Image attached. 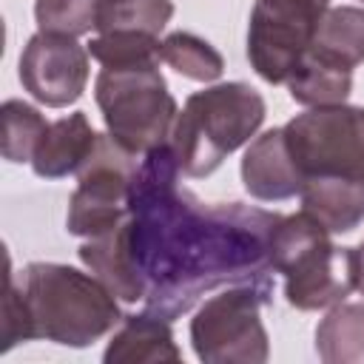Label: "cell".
I'll return each instance as SVG.
<instances>
[{"label":"cell","instance_id":"cell-1","mask_svg":"<svg viewBox=\"0 0 364 364\" xmlns=\"http://www.w3.org/2000/svg\"><path fill=\"white\" fill-rule=\"evenodd\" d=\"M171 142L145 154L131 185L128 242L145 282V304L162 318L188 313L222 284L267 279L279 213L239 202L202 205L179 188Z\"/></svg>","mask_w":364,"mask_h":364},{"label":"cell","instance_id":"cell-2","mask_svg":"<svg viewBox=\"0 0 364 364\" xmlns=\"http://www.w3.org/2000/svg\"><path fill=\"white\" fill-rule=\"evenodd\" d=\"M23 296L34 338L63 347H88L122 321L114 293L88 273L57 262H31L23 273Z\"/></svg>","mask_w":364,"mask_h":364},{"label":"cell","instance_id":"cell-3","mask_svg":"<svg viewBox=\"0 0 364 364\" xmlns=\"http://www.w3.org/2000/svg\"><path fill=\"white\" fill-rule=\"evenodd\" d=\"M267 105L247 82H219L185 100L171 131V148L185 176H210L228 154L250 142Z\"/></svg>","mask_w":364,"mask_h":364},{"label":"cell","instance_id":"cell-4","mask_svg":"<svg viewBox=\"0 0 364 364\" xmlns=\"http://www.w3.org/2000/svg\"><path fill=\"white\" fill-rule=\"evenodd\" d=\"M94 100L108 134L131 154H148L171 139L176 100L159 71V63L102 68L94 82Z\"/></svg>","mask_w":364,"mask_h":364},{"label":"cell","instance_id":"cell-5","mask_svg":"<svg viewBox=\"0 0 364 364\" xmlns=\"http://www.w3.org/2000/svg\"><path fill=\"white\" fill-rule=\"evenodd\" d=\"M270 299V282H242L202 301L191 318V344L205 364H264L270 355L262 304Z\"/></svg>","mask_w":364,"mask_h":364},{"label":"cell","instance_id":"cell-6","mask_svg":"<svg viewBox=\"0 0 364 364\" xmlns=\"http://www.w3.org/2000/svg\"><path fill=\"white\" fill-rule=\"evenodd\" d=\"M284 142L307 176H347L364 182V108L318 105L293 117Z\"/></svg>","mask_w":364,"mask_h":364},{"label":"cell","instance_id":"cell-7","mask_svg":"<svg viewBox=\"0 0 364 364\" xmlns=\"http://www.w3.org/2000/svg\"><path fill=\"white\" fill-rule=\"evenodd\" d=\"M136 154L125 151L111 134H100L91 156L77 171V191L68 199L65 228L74 236H102L128 219Z\"/></svg>","mask_w":364,"mask_h":364},{"label":"cell","instance_id":"cell-8","mask_svg":"<svg viewBox=\"0 0 364 364\" xmlns=\"http://www.w3.org/2000/svg\"><path fill=\"white\" fill-rule=\"evenodd\" d=\"M330 0H256L247 26V60L273 85L287 82L313 46Z\"/></svg>","mask_w":364,"mask_h":364},{"label":"cell","instance_id":"cell-9","mask_svg":"<svg viewBox=\"0 0 364 364\" xmlns=\"http://www.w3.org/2000/svg\"><path fill=\"white\" fill-rule=\"evenodd\" d=\"M20 82L48 108L71 105L88 82V48L74 37L37 31L20 54Z\"/></svg>","mask_w":364,"mask_h":364},{"label":"cell","instance_id":"cell-10","mask_svg":"<svg viewBox=\"0 0 364 364\" xmlns=\"http://www.w3.org/2000/svg\"><path fill=\"white\" fill-rule=\"evenodd\" d=\"M355 290V247H336L330 239L299 256L284 273V296L296 310L341 304Z\"/></svg>","mask_w":364,"mask_h":364},{"label":"cell","instance_id":"cell-11","mask_svg":"<svg viewBox=\"0 0 364 364\" xmlns=\"http://www.w3.org/2000/svg\"><path fill=\"white\" fill-rule=\"evenodd\" d=\"M242 182L245 191L262 202H282L301 193L304 173L293 162L282 128H270L247 145L242 159Z\"/></svg>","mask_w":364,"mask_h":364},{"label":"cell","instance_id":"cell-12","mask_svg":"<svg viewBox=\"0 0 364 364\" xmlns=\"http://www.w3.org/2000/svg\"><path fill=\"white\" fill-rule=\"evenodd\" d=\"M82 264L122 301H145V282L136 270L131 242H128V219L114 230L88 239L80 247Z\"/></svg>","mask_w":364,"mask_h":364},{"label":"cell","instance_id":"cell-13","mask_svg":"<svg viewBox=\"0 0 364 364\" xmlns=\"http://www.w3.org/2000/svg\"><path fill=\"white\" fill-rule=\"evenodd\" d=\"M97 136L100 134L91 128V122L82 111H74V114L51 122L34 151V159H31L34 173L43 179H60V176L77 173L82 168V162L91 156Z\"/></svg>","mask_w":364,"mask_h":364},{"label":"cell","instance_id":"cell-14","mask_svg":"<svg viewBox=\"0 0 364 364\" xmlns=\"http://www.w3.org/2000/svg\"><path fill=\"white\" fill-rule=\"evenodd\" d=\"M105 364H162V361H182L179 347L173 344L171 321L156 313L125 316L122 327L105 347Z\"/></svg>","mask_w":364,"mask_h":364},{"label":"cell","instance_id":"cell-15","mask_svg":"<svg viewBox=\"0 0 364 364\" xmlns=\"http://www.w3.org/2000/svg\"><path fill=\"white\" fill-rule=\"evenodd\" d=\"M301 210L318 219L330 233H350L364 219V182L347 176H307Z\"/></svg>","mask_w":364,"mask_h":364},{"label":"cell","instance_id":"cell-16","mask_svg":"<svg viewBox=\"0 0 364 364\" xmlns=\"http://www.w3.org/2000/svg\"><path fill=\"white\" fill-rule=\"evenodd\" d=\"M287 91L299 105H341L353 91V68L307 48L287 80Z\"/></svg>","mask_w":364,"mask_h":364},{"label":"cell","instance_id":"cell-17","mask_svg":"<svg viewBox=\"0 0 364 364\" xmlns=\"http://www.w3.org/2000/svg\"><path fill=\"white\" fill-rule=\"evenodd\" d=\"M316 353L327 364H364V304H336L316 327Z\"/></svg>","mask_w":364,"mask_h":364},{"label":"cell","instance_id":"cell-18","mask_svg":"<svg viewBox=\"0 0 364 364\" xmlns=\"http://www.w3.org/2000/svg\"><path fill=\"white\" fill-rule=\"evenodd\" d=\"M310 48L347 68L364 63V9L358 6L327 9Z\"/></svg>","mask_w":364,"mask_h":364},{"label":"cell","instance_id":"cell-19","mask_svg":"<svg viewBox=\"0 0 364 364\" xmlns=\"http://www.w3.org/2000/svg\"><path fill=\"white\" fill-rule=\"evenodd\" d=\"M162 60L182 77L196 82H213L225 71L222 54L191 31H173L162 40Z\"/></svg>","mask_w":364,"mask_h":364},{"label":"cell","instance_id":"cell-20","mask_svg":"<svg viewBox=\"0 0 364 364\" xmlns=\"http://www.w3.org/2000/svg\"><path fill=\"white\" fill-rule=\"evenodd\" d=\"M173 14L171 0H102L97 31H142L159 37Z\"/></svg>","mask_w":364,"mask_h":364},{"label":"cell","instance_id":"cell-21","mask_svg":"<svg viewBox=\"0 0 364 364\" xmlns=\"http://www.w3.org/2000/svg\"><path fill=\"white\" fill-rule=\"evenodd\" d=\"M88 54L102 68H125L162 60V40L142 31H108L88 43Z\"/></svg>","mask_w":364,"mask_h":364},{"label":"cell","instance_id":"cell-22","mask_svg":"<svg viewBox=\"0 0 364 364\" xmlns=\"http://www.w3.org/2000/svg\"><path fill=\"white\" fill-rule=\"evenodd\" d=\"M0 114H3V156L9 162H31L40 139L48 131V122L34 105L23 100H6Z\"/></svg>","mask_w":364,"mask_h":364},{"label":"cell","instance_id":"cell-23","mask_svg":"<svg viewBox=\"0 0 364 364\" xmlns=\"http://www.w3.org/2000/svg\"><path fill=\"white\" fill-rule=\"evenodd\" d=\"M102 0H37L34 20L46 34L80 37L97 28Z\"/></svg>","mask_w":364,"mask_h":364},{"label":"cell","instance_id":"cell-24","mask_svg":"<svg viewBox=\"0 0 364 364\" xmlns=\"http://www.w3.org/2000/svg\"><path fill=\"white\" fill-rule=\"evenodd\" d=\"M0 333H3V347H0L3 353L11 350V347L20 344V341L34 338V324H31V313H28L23 287H17V284H14V276H11V259H9V267H6L3 324H0Z\"/></svg>","mask_w":364,"mask_h":364},{"label":"cell","instance_id":"cell-25","mask_svg":"<svg viewBox=\"0 0 364 364\" xmlns=\"http://www.w3.org/2000/svg\"><path fill=\"white\" fill-rule=\"evenodd\" d=\"M355 290L364 293V242L355 247Z\"/></svg>","mask_w":364,"mask_h":364},{"label":"cell","instance_id":"cell-26","mask_svg":"<svg viewBox=\"0 0 364 364\" xmlns=\"http://www.w3.org/2000/svg\"><path fill=\"white\" fill-rule=\"evenodd\" d=\"M361 3H364V0H361Z\"/></svg>","mask_w":364,"mask_h":364}]
</instances>
